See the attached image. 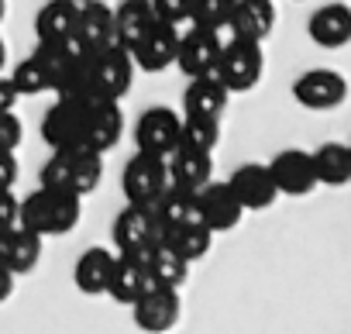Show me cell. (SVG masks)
Segmentation results:
<instances>
[{
  "instance_id": "obj_38",
  "label": "cell",
  "mask_w": 351,
  "mask_h": 334,
  "mask_svg": "<svg viewBox=\"0 0 351 334\" xmlns=\"http://www.w3.org/2000/svg\"><path fill=\"white\" fill-rule=\"evenodd\" d=\"M14 104H18V90H14L11 76H0V114L14 110Z\"/></svg>"
},
{
  "instance_id": "obj_42",
  "label": "cell",
  "mask_w": 351,
  "mask_h": 334,
  "mask_svg": "<svg viewBox=\"0 0 351 334\" xmlns=\"http://www.w3.org/2000/svg\"><path fill=\"white\" fill-rule=\"evenodd\" d=\"M8 18V0H0V21Z\"/></svg>"
},
{
  "instance_id": "obj_2",
  "label": "cell",
  "mask_w": 351,
  "mask_h": 334,
  "mask_svg": "<svg viewBox=\"0 0 351 334\" xmlns=\"http://www.w3.org/2000/svg\"><path fill=\"white\" fill-rule=\"evenodd\" d=\"M100 176H104V155L90 148H56L38 173V187L86 197L100 187Z\"/></svg>"
},
{
  "instance_id": "obj_15",
  "label": "cell",
  "mask_w": 351,
  "mask_h": 334,
  "mask_svg": "<svg viewBox=\"0 0 351 334\" xmlns=\"http://www.w3.org/2000/svg\"><path fill=\"white\" fill-rule=\"evenodd\" d=\"M83 100H62L56 97V104L45 110L42 117V138L49 141V148H80L83 138Z\"/></svg>"
},
{
  "instance_id": "obj_22",
  "label": "cell",
  "mask_w": 351,
  "mask_h": 334,
  "mask_svg": "<svg viewBox=\"0 0 351 334\" xmlns=\"http://www.w3.org/2000/svg\"><path fill=\"white\" fill-rule=\"evenodd\" d=\"M114 262H117V252H107V248H86L80 259H76V265H73V283H76V289L80 293H86V296H100V293H107V286H110V276H114Z\"/></svg>"
},
{
  "instance_id": "obj_43",
  "label": "cell",
  "mask_w": 351,
  "mask_h": 334,
  "mask_svg": "<svg viewBox=\"0 0 351 334\" xmlns=\"http://www.w3.org/2000/svg\"><path fill=\"white\" fill-rule=\"evenodd\" d=\"M66 4H73V8H80V4H90V0H66Z\"/></svg>"
},
{
  "instance_id": "obj_45",
  "label": "cell",
  "mask_w": 351,
  "mask_h": 334,
  "mask_svg": "<svg viewBox=\"0 0 351 334\" xmlns=\"http://www.w3.org/2000/svg\"><path fill=\"white\" fill-rule=\"evenodd\" d=\"M348 148H351V141H348Z\"/></svg>"
},
{
  "instance_id": "obj_20",
  "label": "cell",
  "mask_w": 351,
  "mask_h": 334,
  "mask_svg": "<svg viewBox=\"0 0 351 334\" xmlns=\"http://www.w3.org/2000/svg\"><path fill=\"white\" fill-rule=\"evenodd\" d=\"M276 28V4L272 0H238L234 11H231V21H228V32L231 38H245V42H265Z\"/></svg>"
},
{
  "instance_id": "obj_33",
  "label": "cell",
  "mask_w": 351,
  "mask_h": 334,
  "mask_svg": "<svg viewBox=\"0 0 351 334\" xmlns=\"http://www.w3.org/2000/svg\"><path fill=\"white\" fill-rule=\"evenodd\" d=\"M11 83H14L18 97H38V93L52 90V83H49V73H45V66H42L35 56H28V59H21V62L14 66V73H11Z\"/></svg>"
},
{
  "instance_id": "obj_26",
  "label": "cell",
  "mask_w": 351,
  "mask_h": 334,
  "mask_svg": "<svg viewBox=\"0 0 351 334\" xmlns=\"http://www.w3.org/2000/svg\"><path fill=\"white\" fill-rule=\"evenodd\" d=\"M313 155L317 187H348L351 183V148L344 141H324Z\"/></svg>"
},
{
  "instance_id": "obj_39",
  "label": "cell",
  "mask_w": 351,
  "mask_h": 334,
  "mask_svg": "<svg viewBox=\"0 0 351 334\" xmlns=\"http://www.w3.org/2000/svg\"><path fill=\"white\" fill-rule=\"evenodd\" d=\"M11 248H14V228H0V265L11 262Z\"/></svg>"
},
{
  "instance_id": "obj_24",
  "label": "cell",
  "mask_w": 351,
  "mask_h": 334,
  "mask_svg": "<svg viewBox=\"0 0 351 334\" xmlns=\"http://www.w3.org/2000/svg\"><path fill=\"white\" fill-rule=\"evenodd\" d=\"M155 25L152 0H121L114 8V42L121 49H134V42Z\"/></svg>"
},
{
  "instance_id": "obj_13",
  "label": "cell",
  "mask_w": 351,
  "mask_h": 334,
  "mask_svg": "<svg viewBox=\"0 0 351 334\" xmlns=\"http://www.w3.org/2000/svg\"><path fill=\"white\" fill-rule=\"evenodd\" d=\"M176 52H180V28L155 21L131 49V62L145 73H162L176 66Z\"/></svg>"
},
{
  "instance_id": "obj_10",
  "label": "cell",
  "mask_w": 351,
  "mask_h": 334,
  "mask_svg": "<svg viewBox=\"0 0 351 334\" xmlns=\"http://www.w3.org/2000/svg\"><path fill=\"white\" fill-rule=\"evenodd\" d=\"M162 228L152 214V207L141 204H128L117 221H114V248L121 255H134V252H148L152 245H158Z\"/></svg>"
},
{
  "instance_id": "obj_32",
  "label": "cell",
  "mask_w": 351,
  "mask_h": 334,
  "mask_svg": "<svg viewBox=\"0 0 351 334\" xmlns=\"http://www.w3.org/2000/svg\"><path fill=\"white\" fill-rule=\"evenodd\" d=\"M42 259V238L35 231H25V228H14V248H11V262L8 269L14 276H28Z\"/></svg>"
},
{
  "instance_id": "obj_5",
  "label": "cell",
  "mask_w": 351,
  "mask_h": 334,
  "mask_svg": "<svg viewBox=\"0 0 351 334\" xmlns=\"http://www.w3.org/2000/svg\"><path fill=\"white\" fill-rule=\"evenodd\" d=\"M169 187V162L148 152H134L124 162V173H121V190L128 197V204H141L152 207L162 190Z\"/></svg>"
},
{
  "instance_id": "obj_8",
  "label": "cell",
  "mask_w": 351,
  "mask_h": 334,
  "mask_svg": "<svg viewBox=\"0 0 351 334\" xmlns=\"http://www.w3.org/2000/svg\"><path fill=\"white\" fill-rule=\"evenodd\" d=\"M124 134V114H121V104L114 100H90L86 110H83V138H80V148H90L97 155L110 152Z\"/></svg>"
},
{
  "instance_id": "obj_40",
  "label": "cell",
  "mask_w": 351,
  "mask_h": 334,
  "mask_svg": "<svg viewBox=\"0 0 351 334\" xmlns=\"http://www.w3.org/2000/svg\"><path fill=\"white\" fill-rule=\"evenodd\" d=\"M14 272L8 269V265H0V303H8L11 300V293H14Z\"/></svg>"
},
{
  "instance_id": "obj_19",
  "label": "cell",
  "mask_w": 351,
  "mask_h": 334,
  "mask_svg": "<svg viewBox=\"0 0 351 334\" xmlns=\"http://www.w3.org/2000/svg\"><path fill=\"white\" fill-rule=\"evenodd\" d=\"M306 35L320 49H344L351 42V8L341 0L317 8L306 21Z\"/></svg>"
},
{
  "instance_id": "obj_6",
  "label": "cell",
  "mask_w": 351,
  "mask_h": 334,
  "mask_svg": "<svg viewBox=\"0 0 351 334\" xmlns=\"http://www.w3.org/2000/svg\"><path fill=\"white\" fill-rule=\"evenodd\" d=\"M180 131H183V117L176 110L148 107L134 124V145H138V152L169 158L176 148H180Z\"/></svg>"
},
{
  "instance_id": "obj_35",
  "label": "cell",
  "mask_w": 351,
  "mask_h": 334,
  "mask_svg": "<svg viewBox=\"0 0 351 334\" xmlns=\"http://www.w3.org/2000/svg\"><path fill=\"white\" fill-rule=\"evenodd\" d=\"M21 121L11 114V110H4L0 114V152H18V145H21Z\"/></svg>"
},
{
  "instance_id": "obj_41",
  "label": "cell",
  "mask_w": 351,
  "mask_h": 334,
  "mask_svg": "<svg viewBox=\"0 0 351 334\" xmlns=\"http://www.w3.org/2000/svg\"><path fill=\"white\" fill-rule=\"evenodd\" d=\"M8 62V45H4V38H0V66Z\"/></svg>"
},
{
  "instance_id": "obj_27",
  "label": "cell",
  "mask_w": 351,
  "mask_h": 334,
  "mask_svg": "<svg viewBox=\"0 0 351 334\" xmlns=\"http://www.w3.org/2000/svg\"><path fill=\"white\" fill-rule=\"evenodd\" d=\"M162 245H169L176 255H183V259L193 265V262H200V259L210 252V245H214V231L204 228L200 221L176 224V228L162 231Z\"/></svg>"
},
{
  "instance_id": "obj_36",
  "label": "cell",
  "mask_w": 351,
  "mask_h": 334,
  "mask_svg": "<svg viewBox=\"0 0 351 334\" xmlns=\"http://www.w3.org/2000/svg\"><path fill=\"white\" fill-rule=\"evenodd\" d=\"M18 211L21 200L14 190H0V228H18Z\"/></svg>"
},
{
  "instance_id": "obj_23",
  "label": "cell",
  "mask_w": 351,
  "mask_h": 334,
  "mask_svg": "<svg viewBox=\"0 0 351 334\" xmlns=\"http://www.w3.org/2000/svg\"><path fill=\"white\" fill-rule=\"evenodd\" d=\"M231 90L224 86V80L217 73L207 76H193L186 93H183V114H204V117H221V110L228 107Z\"/></svg>"
},
{
  "instance_id": "obj_12",
  "label": "cell",
  "mask_w": 351,
  "mask_h": 334,
  "mask_svg": "<svg viewBox=\"0 0 351 334\" xmlns=\"http://www.w3.org/2000/svg\"><path fill=\"white\" fill-rule=\"evenodd\" d=\"M272 183L279 190V197H306L317 187V173H313V155L303 148H282L272 162H269Z\"/></svg>"
},
{
  "instance_id": "obj_9",
  "label": "cell",
  "mask_w": 351,
  "mask_h": 334,
  "mask_svg": "<svg viewBox=\"0 0 351 334\" xmlns=\"http://www.w3.org/2000/svg\"><path fill=\"white\" fill-rule=\"evenodd\" d=\"M197 214H200V224L210 228L214 235H224V231H234L245 217V207L241 200L234 197V190L224 183H207L204 190H197Z\"/></svg>"
},
{
  "instance_id": "obj_44",
  "label": "cell",
  "mask_w": 351,
  "mask_h": 334,
  "mask_svg": "<svg viewBox=\"0 0 351 334\" xmlns=\"http://www.w3.org/2000/svg\"><path fill=\"white\" fill-rule=\"evenodd\" d=\"M296 4H303V0H296Z\"/></svg>"
},
{
  "instance_id": "obj_11",
  "label": "cell",
  "mask_w": 351,
  "mask_h": 334,
  "mask_svg": "<svg viewBox=\"0 0 351 334\" xmlns=\"http://www.w3.org/2000/svg\"><path fill=\"white\" fill-rule=\"evenodd\" d=\"M134 310V324L145 331V334H165L180 324V313H183V300H180V289H165V286H152L145 296H138L131 303Z\"/></svg>"
},
{
  "instance_id": "obj_21",
  "label": "cell",
  "mask_w": 351,
  "mask_h": 334,
  "mask_svg": "<svg viewBox=\"0 0 351 334\" xmlns=\"http://www.w3.org/2000/svg\"><path fill=\"white\" fill-rule=\"evenodd\" d=\"M169 183L172 187H183V190H204L210 183V173H214V152H197V148H186L180 145L169 158Z\"/></svg>"
},
{
  "instance_id": "obj_1",
  "label": "cell",
  "mask_w": 351,
  "mask_h": 334,
  "mask_svg": "<svg viewBox=\"0 0 351 334\" xmlns=\"http://www.w3.org/2000/svg\"><path fill=\"white\" fill-rule=\"evenodd\" d=\"M80 214H83V197L38 187L21 200L18 228L35 231L38 238H56V235H69L80 224Z\"/></svg>"
},
{
  "instance_id": "obj_34",
  "label": "cell",
  "mask_w": 351,
  "mask_h": 334,
  "mask_svg": "<svg viewBox=\"0 0 351 334\" xmlns=\"http://www.w3.org/2000/svg\"><path fill=\"white\" fill-rule=\"evenodd\" d=\"M190 8H193V0H152L155 21L176 25V28H180L183 21H190Z\"/></svg>"
},
{
  "instance_id": "obj_14",
  "label": "cell",
  "mask_w": 351,
  "mask_h": 334,
  "mask_svg": "<svg viewBox=\"0 0 351 334\" xmlns=\"http://www.w3.org/2000/svg\"><path fill=\"white\" fill-rule=\"evenodd\" d=\"M221 45H224V42H221L217 32L190 28L186 35H180V52H176V66L183 69L186 80H193V76H207V73H217Z\"/></svg>"
},
{
  "instance_id": "obj_30",
  "label": "cell",
  "mask_w": 351,
  "mask_h": 334,
  "mask_svg": "<svg viewBox=\"0 0 351 334\" xmlns=\"http://www.w3.org/2000/svg\"><path fill=\"white\" fill-rule=\"evenodd\" d=\"M217 141H221V117H204V114H186L183 117L180 145L197 148V152H214Z\"/></svg>"
},
{
  "instance_id": "obj_18",
  "label": "cell",
  "mask_w": 351,
  "mask_h": 334,
  "mask_svg": "<svg viewBox=\"0 0 351 334\" xmlns=\"http://www.w3.org/2000/svg\"><path fill=\"white\" fill-rule=\"evenodd\" d=\"M155 248V245H152ZM148 248V252H152ZM148 252H134V255H121L117 252V262H114V276H110V286H107V293L117 300V303H134L138 296H145L155 283H152V276H148Z\"/></svg>"
},
{
  "instance_id": "obj_25",
  "label": "cell",
  "mask_w": 351,
  "mask_h": 334,
  "mask_svg": "<svg viewBox=\"0 0 351 334\" xmlns=\"http://www.w3.org/2000/svg\"><path fill=\"white\" fill-rule=\"evenodd\" d=\"M152 214H155V221H158L162 231H169V228H176V224L200 221V214H197V193L169 183V187L162 190V197L152 204ZM158 241H162V238H158Z\"/></svg>"
},
{
  "instance_id": "obj_7",
  "label": "cell",
  "mask_w": 351,
  "mask_h": 334,
  "mask_svg": "<svg viewBox=\"0 0 351 334\" xmlns=\"http://www.w3.org/2000/svg\"><path fill=\"white\" fill-rule=\"evenodd\" d=\"M293 100L306 110H330L348 100V80L337 69H306L293 83Z\"/></svg>"
},
{
  "instance_id": "obj_37",
  "label": "cell",
  "mask_w": 351,
  "mask_h": 334,
  "mask_svg": "<svg viewBox=\"0 0 351 334\" xmlns=\"http://www.w3.org/2000/svg\"><path fill=\"white\" fill-rule=\"evenodd\" d=\"M18 158H14V152H0V190H14V183H18Z\"/></svg>"
},
{
  "instance_id": "obj_17",
  "label": "cell",
  "mask_w": 351,
  "mask_h": 334,
  "mask_svg": "<svg viewBox=\"0 0 351 334\" xmlns=\"http://www.w3.org/2000/svg\"><path fill=\"white\" fill-rule=\"evenodd\" d=\"M73 42L83 52H97L114 45V8H107L104 0H90V4L76 8V28Z\"/></svg>"
},
{
  "instance_id": "obj_31",
  "label": "cell",
  "mask_w": 351,
  "mask_h": 334,
  "mask_svg": "<svg viewBox=\"0 0 351 334\" xmlns=\"http://www.w3.org/2000/svg\"><path fill=\"white\" fill-rule=\"evenodd\" d=\"M234 4H238V0H193L190 25L193 28H204V32H224L228 21H231Z\"/></svg>"
},
{
  "instance_id": "obj_28",
  "label": "cell",
  "mask_w": 351,
  "mask_h": 334,
  "mask_svg": "<svg viewBox=\"0 0 351 334\" xmlns=\"http://www.w3.org/2000/svg\"><path fill=\"white\" fill-rule=\"evenodd\" d=\"M73 28H76V8L66 0H49L35 14L38 42H73Z\"/></svg>"
},
{
  "instance_id": "obj_29",
  "label": "cell",
  "mask_w": 351,
  "mask_h": 334,
  "mask_svg": "<svg viewBox=\"0 0 351 334\" xmlns=\"http://www.w3.org/2000/svg\"><path fill=\"white\" fill-rule=\"evenodd\" d=\"M148 276H152V283L155 286H165V289H180L183 283H186V276H190V262L183 259V255H176L169 245H155L152 252H148Z\"/></svg>"
},
{
  "instance_id": "obj_4",
  "label": "cell",
  "mask_w": 351,
  "mask_h": 334,
  "mask_svg": "<svg viewBox=\"0 0 351 334\" xmlns=\"http://www.w3.org/2000/svg\"><path fill=\"white\" fill-rule=\"evenodd\" d=\"M265 73V56L258 42H245V38H231L221 45V59H217V76L224 80V86L231 93H248L258 86Z\"/></svg>"
},
{
  "instance_id": "obj_16",
  "label": "cell",
  "mask_w": 351,
  "mask_h": 334,
  "mask_svg": "<svg viewBox=\"0 0 351 334\" xmlns=\"http://www.w3.org/2000/svg\"><path fill=\"white\" fill-rule=\"evenodd\" d=\"M228 187L234 190V197L241 200L245 211H265V207H272L276 197H279L269 165H262V162H245V165H238V169L231 173V180H228Z\"/></svg>"
},
{
  "instance_id": "obj_3",
  "label": "cell",
  "mask_w": 351,
  "mask_h": 334,
  "mask_svg": "<svg viewBox=\"0 0 351 334\" xmlns=\"http://www.w3.org/2000/svg\"><path fill=\"white\" fill-rule=\"evenodd\" d=\"M131 76H134L131 52L121 49L117 42L83 56V97L86 100H114V104H121V97L131 86Z\"/></svg>"
}]
</instances>
